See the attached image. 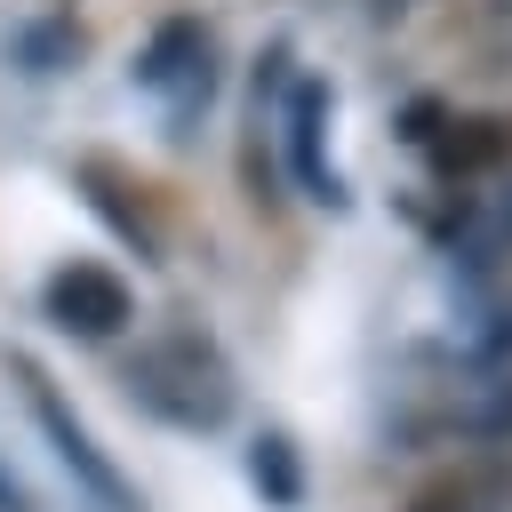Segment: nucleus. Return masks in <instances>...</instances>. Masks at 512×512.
Segmentation results:
<instances>
[{
  "mask_svg": "<svg viewBox=\"0 0 512 512\" xmlns=\"http://www.w3.org/2000/svg\"><path fill=\"white\" fill-rule=\"evenodd\" d=\"M128 384H136V400H144L152 416H168V424H184V432H208V424L232 416V376H224V360H216L200 336H160V344H144V352L128 360Z\"/></svg>",
  "mask_w": 512,
  "mask_h": 512,
  "instance_id": "f257e3e1",
  "label": "nucleus"
},
{
  "mask_svg": "<svg viewBox=\"0 0 512 512\" xmlns=\"http://www.w3.org/2000/svg\"><path fill=\"white\" fill-rule=\"evenodd\" d=\"M424 512H512V464H504V472H480V480H464L448 504H424Z\"/></svg>",
  "mask_w": 512,
  "mask_h": 512,
  "instance_id": "0eeeda50",
  "label": "nucleus"
},
{
  "mask_svg": "<svg viewBox=\"0 0 512 512\" xmlns=\"http://www.w3.org/2000/svg\"><path fill=\"white\" fill-rule=\"evenodd\" d=\"M248 472H256V488H272L280 504H296V456H288V440H256V456H248Z\"/></svg>",
  "mask_w": 512,
  "mask_h": 512,
  "instance_id": "6e6552de",
  "label": "nucleus"
},
{
  "mask_svg": "<svg viewBox=\"0 0 512 512\" xmlns=\"http://www.w3.org/2000/svg\"><path fill=\"white\" fill-rule=\"evenodd\" d=\"M320 88H296V112H288V152H296V176L320 192V200H336V176L320 168Z\"/></svg>",
  "mask_w": 512,
  "mask_h": 512,
  "instance_id": "39448f33",
  "label": "nucleus"
},
{
  "mask_svg": "<svg viewBox=\"0 0 512 512\" xmlns=\"http://www.w3.org/2000/svg\"><path fill=\"white\" fill-rule=\"evenodd\" d=\"M48 320L72 336H120L128 328V280L104 264H64L48 280Z\"/></svg>",
  "mask_w": 512,
  "mask_h": 512,
  "instance_id": "7ed1b4c3",
  "label": "nucleus"
},
{
  "mask_svg": "<svg viewBox=\"0 0 512 512\" xmlns=\"http://www.w3.org/2000/svg\"><path fill=\"white\" fill-rule=\"evenodd\" d=\"M440 432H456V440H512V360L472 368L440 400Z\"/></svg>",
  "mask_w": 512,
  "mask_h": 512,
  "instance_id": "20e7f679",
  "label": "nucleus"
},
{
  "mask_svg": "<svg viewBox=\"0 0 512 512\" xmlns=\"http://www.w3.org/2000/svg\"><path fill=\"white\" fill-rule=\"evenodd\" d=\"M16 368H24V392H32V416L48 424V440H56V456H64L72 472H80V488H88V496H96L104 512H136V488H128V480H120V472L104 464V448H96V440L80 432V416H72V408L56 400V384H48V376H40L32 360H16Z\"/></svg>",
  "mask_w": 512,
  "mask_h": 512,
  "instance_id": "f03ea898",
  "label": "nucleus"
},
{
  "mask_svg": "<svg viewBox=\"0 0 512 512\" xmlns=\"http://www.w3.org/2000/svg\"><path fill=\"white\" fill-rule=\"evenodd\" d=\"M464 248L512 256V184H504V192H480V208H472V224H464Z\"/></svg>",
  "mask_w": 512,
  "mask_h": 512,
  "instance_id": "423d86ee",
  "label": "nucleus"
}]
</instances>
